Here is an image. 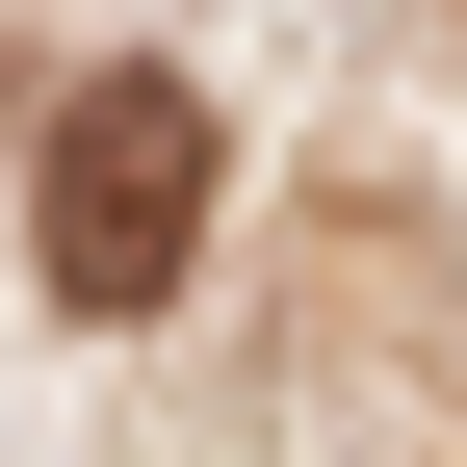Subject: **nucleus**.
<instances>
[{"label": "nucleus", "mask_w": 467, "mask_h": 467, "mask_svg": "<svg viewBox=\"0 0 467 467\" xmlns=\"http://www.w3.org/2000/svg\"><path fill=\"white\" fill-rule=\"evenodd\" d=\"M26 260H52V312H156L208 260V104L182 78H78L52 104V182H26Z\"/></svg>", "instance_id": "1"}]
</instances>
